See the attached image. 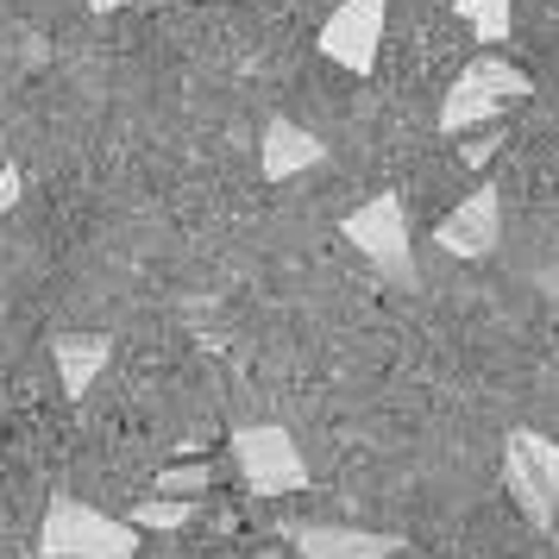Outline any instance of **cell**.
Masks as SVG:
<instances>
[{
	"instance_id": "obj_1",
	"label": "cell",
	"mask_w": 559,
	"mask_h": 559,
	"mask_svg": "<svg viewBox=\"0 0 559 559\" xmlns=\"http://www.w3.org/2000/svg\"><path fill=\"white\" fill-rule=\"evenodd\" d=\"M38 559H139V528L127 515H107V509L57 490L38 522Z\"/></svg>"
},
{
	"instance_id": "obj_2",
	"label": "cell",
	"mask_w": 559,
	"mask_h": 559,
	"mask_svg": "<svg viewBox=\"0 0 559 559\" xmlns=\"http://www.w3.org/2000/svg\"><path fill=\"white\" fill-rule=\"evenodd\" d=\"M534 82L515 70V63H503L497 51H478L472 63H465V76L447 88V102H440V132H472L484 127V120H497L509 102H528Z\"/></svg>"
},
{
	"instance_id": "obj_3",
	"label": "cell",
	"mask_w": 559,
	"mask_h": 559,
	"mask_svg": "<svg viewBox=\"0 0 559 559\" xmlns=\"http://www.w3.org/2000/svg\"><path fill=\"white\" fill-rule=\"evenodd\" d=\"M503 490L534 528H554L559 509V440L540 428H509L503 440Z\"/></svg>"
},
{
	"instance_id": "obj_4",
	"label": "cell",
	"mask_w": 559,
	"mask_h": 559,
	"mask_svg": "<svg viewBox=\"0 0 559 559\" xmlns=\"http://www.w3.org/2000/svg\"><path fill=\"white\" fill-rule=\"evenodd\" d=\"M233 465H239V478H246L252 497H289V490L308 484V459L283 421H246V428H233Z\"/></svg>"
},
{
	"instance_id": "obj_5",
	"label": "cell",
	"mask_w": 559,
	"mask_h": 559,
	"mask_svg": "<svg viewBox=\"0 0 559 559\" xmlns=\"http://www.w3.org/2000/svg\"><path fill=\"white\" fill-rule=\"evenodd\" d=\"M346 239L371 258V271L396 289H421V271H415V252H408V221L396 195H371L365 207L346 214Z\"/></svg>"
},
{
	"instance_id": "obj_6",
	"label": "cell",
	"mask_w": 559,
	"mask_h": 559,
	"mask_svg": "<svg viewBox=\"0 0 559 559\" xmlns=\"http://www.w3.org/2000/svg\"><path fill=\"white\" fill-rule=\"evenodd\" d=\"M383 51V0H340L321 26V57L346 76H371Z\"/></svg>"
},
{
	"instance_id": "obj_7",
	"label": "cell",
	"mask_w": 559,
	"mask_h": 559,
	"mask_svg": "<svg viewBox=\"0 0 559 559\" xmlns=\"http://www.w3.org/2000/svg\"><path fill=\"white\" fill-rule=\"evenodd\" d=\"M296 559H396L403 534H378L358 522H283Z\"/></svg>"
},
{
	"instance_id": "obj_8",
	"label": "cell",
	"mask_w": 559,
	"mask_h": 559,
	"mask_svg": "<svg viewBox=\"0 0 559 559\" xmlns=\"http://www.w3.org/2000/svg\"><path fill=\"white\" fill-rule=\"evenodd\" d=\"M497 239H503V195L484 182V189H472L465 202L433 227V246L453 258H490L497 252Z\"/></svg>"
},
{
	"instance_id": "obj_9",
	"label": "cell",
	"mask_w": 559,
	"mask_h": 559,
	"mask_svg": "<svg viewBox=\"0 0 559 559\" xmlns=\"http://www.w3.org/2000/svg\"><path fill=\"white\" fill-rule=\"evenodd\" d=\"M314 164H328V145H321L308 127L271 114V120H264V145H258V170H264V182H289V177H302V170H314Z\"/></svg>"
},
{
	"instance_id": "obj_10",
	"label": "cell",
	"mask_w": 559,
	"mask_h": 559,
	"mask_svg": "<svg viewBox=\"0 0 559 559\" xmlns=\"http://www.w3.org/2000/svg\"><path fill=\"white\" fill-rule=\"evenodd\" d=\"M51 358H57V378H63V396H70V403H82V396L95 390V378L107 371L114 340H107V333H57Z\"/></svg>"
},
{
	"instance_id": "obj_11",
	"label": "cell",
	"mask_w": 559,
	"mask_h": 559,
	"mask_svg": "<svg viewBox=\"0 0 559 559\" xmlns=\"http://www.w3.org/2000/svg\"><path fill=\"white\" fill-rule=\"evenodd\" d=\"M453 13L472 26V38H478L484 51L503 45L509 32H515V0H453Z\"/></svg>"
},
{
	"instance_id": "obj_12",
	"label": "cell",
	"mask_w": 559,
	"mask_h": 559,
	"mask_svg": "<svg viewBox=\"0 0 559 559\" xmlns=\"http://www.w3.org/2000/svg\"><path fill=\"white\" fill-rule=\"evenodd\" d=\"M127 522L139 534H145V528H152V534H177L182 522H195V497H164V490H157L152 503H139Z\"/></svg>"
},
{
	"instance_id": "obj_13",
	"label": "cell",
	"mask_w": 559,
	"mask_h": 559,
	"mask_svg": "<svg viewBox=\"0 0 559 559\" xmlns=\"http://www.w3.org/2000/svg\"><path fill=\"white\" fill-rule=\"evenodd\" d=\"M207 484H214L207 465H170V472H157V490L164 497H202Z\"/></svg>"
},
{
	"instance_id": "obj_14",
	"label": "cell",
	"mask_w": 559,
	"mask_h": 559,
	"mask_svg": "<svg viewBox=\"0 0 559 559\" xmlns=\"http://www.w3.org/2000/svg\"><path fill=\"white\" fill-rule=\"evenodd\" d=\"M20 195H26V177H20V164H0V221L20 207Z\"/></svg>"
},
{
	"instance_id": "obj_15",
	"label": "cell",
	"mask_w": 559,
	"mask_h": 559,
	"mask_svg": "<svg viewBox=\"0 0 559 559\" xmlns=\"http://www.w3.org/2000/svg\"><path fill=\"white\" fill-rule=\"evenodd\" d=\"M490 152H497V145H490V139H478V145H465V164H490Z\"/></svg>"
},
{
	"instance_id": "obj_16",
	"label": "cell",
	"mask_w": 559,
	"mask_h": 559,
	"mask_svg": "<svg viewBox=\"0 0 559 559\" xmlns=\"http://www.w3.org/2000/svg\"><path fill=\"white\" fill-rule=\"evenodd\" d=\"M540 289H547V296H559V264H547V271H540Z\"/></svg>"
},
{
	"instance_id": "obj_17",
	"label": "cell",
	"mask_w": 559,
	"mask_h": 559,
	"mask_svg": "<svg viewBox=\"0 0 559 559\" xmlns=\"http://www.w3.org/2000/svg\"><path fill=\"white\" fill-rule=\"evenodd\" d=\"M120 7H132V0H88V13H120Z\"/></svg>"
},
{
	"instance_id": "obj_18",
	"label": "cell",
	"mask_w": 559,
	"mask_h": 559,
	"mask_svg": "<svg viewBox=\"0 0 559 559\" xmlns=\"http://www.w3.org/2000/svg\"><path fill=\"white\" fill-rule=\"evenodd\" d=\"M258 559H283V554H277V547H271V554H258Z\"/></svg>"
}]
</instances>
